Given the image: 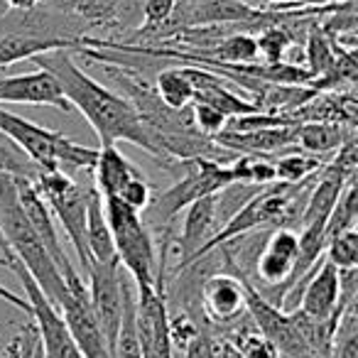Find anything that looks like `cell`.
Here are the masks:
<instances>
[{
    "instance_id": "d6a6232c",
    "label": "cell",
    "mask_w": 358,
    "mask_h": 358,
    "mask_svg": "<svg viewBox=\"0 0 358 358\" xmlns=\"http://www.w3.org/2000/svg\"><path fill=\"white\" fill-rule=\"evenodd\" d=\"M280 358H289V356H280ZM304 358H322V356H304Z\"/></svg>"
},
{
    "instance_id": "ac0fdd59",
    "label": "cell",
    "mask_w": 358,
    "mask_h": 358,
    "mask_svg": "<svg viewBox=\"0 0 358 358\" xmlns=\"http://www.w3.org/2000/svg\"><path fill=\"white\" fill-rule=\"evenodd\" d=\"M86 245H89L91 263H118L108 221L103 214V196L94 187L89 189V204H86Z\"/></svg>"
},
{
    "instance_id": "4fadbf2b",
    "label": "cell",
    "mask_w": 358,
    "mask_h": 358,
    "mask_svg": "<svg viewBox=\"0 0 358 358\" xmlns=\"http://www.w3.org/2000/svg\"><path fill=\"white\" fill-rule=\"evenodd\" d=\"M185 211H187L185 224H182V234H179V238H177L179 263H177V268H174V273L187 268V265L194 260L196 250L221 229L219 211H216V194L194 201V204H189Z\"/></svg>"
},
{
    "instance_id": "f1b7e54d",
    "label": "cell",
    "mask_w": 358,
    "mask_h": 358,
    "mask_svg": "<svg viewBox=\"0 0 358 358\" xmlns=\"http://www.w3.org/2000/svg\"><path fill=\"white\" fill-rule=\"evenodd\" d=\"M182 353H185V358H216V341L209 331V324L199 329V334L187 343Z\"/></svg>"
},
{
    "instance_id": "836d02e7",
    "label": "cell",
    "mask_w": 358,
    "mask_h": 358,
    "mask_svg": "<svg viewBox=\"0 0 358 358\" xmlns=\"http://www.w3.org/2000/svg\"><path fill=\"white\" fill-rule=\"evenodd\" d=\"M258 3H260V0H258ZM263 3H265V6H270V3H273V0H263ZM265 6H263V8H265Z\"/></svg>"
},
{
    "instance_id": "8fae6325",
    "label": "cell",
    "mask_w": 358,
    "mask_h": 358,
    "mask_svg": "<svg viewBox=\"0 0 358 358\" xmlns=\"http://www.w3.org/2000/svg\"><path fill=\"white\" fill-rule=\"evenodd\" d=\"M17 103V106H52L64 113H71L69 101L64 99L59 84L45 69L30 71V74H15L0 79V106Z\"/></svg>"
},
{
    "instance_id": "6da1fadb",
    "label": "cell",
    "mask_w": 358,
    "mask_h": 358,
    "mask_svg": "<svg viewBox=\"0 0 358 358\" xmlns=\"http://www.w3.org/2000/svg\"><path fill=\"white\" fill-rule=\"evenodd\" d=\"M30 62H35L40 69L55 76L69 106L79 110L89 120L94 133L99 135L101 148L123 140V143H130L135 148H143L150 157L157 159L164 167L162 155L157 152V145H155V133L138 118L133 106L120 94L106 89L103 84L91 79L86 71H81V66L74 62L69 50L32 57Z\"/></svg>"
},
{
    "instance_id": "4316f807",
    "label": "cell",
    "mask_w": 358,
    "mask_h": 358,
    "mask_svg": "<svg viewBox=\"0 0 358 358\" xmlns=\"http://www.w3.org/2000/svg\"><path fill=\"white\" fill-rule=\"evenodd\" d=\"M189 113H192L194 130L206 135V138L219 135L221 130L226 128V123H229V118H226L219 108H214V106H209V103H201V101H194V103L189 106Z\"/></svg>"
},
{
    "instance_id": "2e32d148",
    "label": "cell",
    "mask_w": 358,
    "mask_h": 358,
    "mask_svg": "<svg viewBox=\"0 0 358 358\" xmlns=\"http://www.w3.org/2000/svg\"><path fill=\"white\" fill-rule=\"evenodd\" d=\"M353 135H356V128L327 123V120H302L294 125V148L317 155V157H331Z\"/></svg>"
},
{
    "instance_id": "9a60e30c",
    "label": "cell",
    "mask_w": 358,
    "mask_h": 358,
    "mask_svg": "<svg viewBox=\"0 0 358 358\" xmlns=\"http://www.w3.org/2000/svg\"><path fill=\"white\" fill-rule=\"evenodd\" d=\"M79 50V42L64 40V37H42L30 35V32H3L0 35V69L13 66L17 62L32 59V57L50 55V52Z\"/></svg>"
},
{
    "instance_id": "30bf717a",
    "label": "cell",
    "mask_w": 358,
    "mask_h": 358,
    "mask_svg": "<svg viewBox=\"0 0 358 358\" xmlns=\"http://www.w3.org/2000/svg\"><path fill=\"white\" fill-rule=\"evenodd\" d=\"M199 307L204 322L234 327L245 314L243 280L234 270H219L204 278L199 287Z\"/></svg>"
},
{
    "instance_id": "5b68a950",
    "label": "cell",
    "mask_w": 358,
    "mask_h": 358,
    "mask_svg": "<svg viewBox=\"0 0 358 358\" xmlns=\"http://www.w3.org/2000/svg\"><path fill=\"white\" fill-rule=\"evenodd\" d=\"M185 167V177L179 179L177 185L169 187L167 192H162V194H152V201L145 209L148 229L162 231L164 238H172L169 229H172L179 211H185L187 206L204 199V196H214L219 192H224L226 187L236 185L229 164L214 162V159H196V162H189Z\"/></svg>"
},
{
    "instance_id": "484cf974",
    "label": "cell",
    "mask_w": 358,
    "mask_h": 358,
    "mask_svg": "<svg viewBox=\"0 0 358 358\" xmlns=\"http://www.w3.org/2000/svg\"><path fill=\"white\" fill-rule=\"evenodd\" d=\"M177 0H145L143 3V25L138 27L140 37H157L167 20L172 17Z\"/></svg>"
},
{
    "instance_id": "ffe728a7",
    "label": "cell",
    "mask_w": 358,
    "mask_h": 358,
    "mask_svg": "<svg viewBox=\"0 0 358 358\" xmlns=\"http://www.w3.org/2000/svg\"><path fill=\"white\" fill-rule=\"evenodd\" d=\"M155 94L167 108L185 110L194 101V86L187 79L185 66H169V69H159L155 74Z\"/></svg>"
},
{
    "instance_id": "cb8c5ba5",
    "label": "cell",
    "mask_w": 358,
    "mask_h": 358,
    "mask_svg": "<svg viewBox=\"0 0 358 358\" xmlns=\"http://www.w3.org/2000/svg\"><path fill=\"white\" fill-rule=\"evenodd\" d=\"M324 258L336 270L358 268V231L351 229L329 238L327 248H324Z\"/></svg>"
},
{
    "instance_id": "e0dca14e",
    "label": "cell",
    "mask_w": 358,
    "mask_h": 358,
    "mask_svg": "<svg viewBox=\"0 0 358 358\" xmlns=\"http://www.w3.org/2000/svg\"><path fill=\"white\" fill-rule=\"evenodd\" d=\"M133 177H140V169L115 145H106V148L99 150V157H96L94 164V189L103 199L118 196L120 189Z\"/></svg>"
},
{
    "instance_id": "44dd1931",
    "label": "cell",
    "mask_w": 358,
    "mask_h": 358,
    "mask_svg": "<svg viewBox=\"0 0 358 358\" xmlns=\"http://www.w3.org/2000/svg\"><path fill=\"white\" fill-rule=\"evenodd\" d=\"M334 59H336V47H334V42L324 35V30L319 25L309 27L307 45H304V69L312 76V81L327 74V71L331 69Z\"/></svg>"
},
{
    "instance_id": "3957f363",
    "label": "cell",
    "mask_w": 358,
    "mask_h": 358,
    "mask_svg": "<svg viewBox=\"0 0 358 358\" xmlns=\"http://www.w3.org/2000/svg\"><path fill=\"white\" fill-rule=\"evenodd\" d=\"M0 133L8 135L32 162L45 172H64L71 174L79 169H94L99 150L74 143L64 133H57L45 125L10 113L0 106Z\"/></svg>"
},
{
    "instance_id": "e575fe53",
    "label": "cell",
    "mask_w": 358,
    "mask_h": 358,
    "mask_svg": "<svg viewBox=\"0 0 358 358\" xmlns=\"http://www.w3.org/2000/svg\"><path fill=\"white\" fill-rule=\"evenodd\" d=\"M37 3H40V6H42V3H47V0H37Z\"/></svg>"
},
{
    "instance_id": "7a4b0ae2",
    "label": "cell",
    "mask_w": 358,
    "mask_h": 358,
    "mask_svg": "<svg viewBox=\"0 0 358 358\" xmlns=\"http://www.w3.org/2000/svg\"><path fill=\"white\" fill-rule=\"evenodd\" d=\"M0 231L6 236L13 258L30 273L37 287L45 292V297L59 309V304L69 294V287H66L64 278H62L55 260L50 258L47 248L42 245V241L37 238L35 229L27 221L20 199H17L15 179L10 174H0Z\"/></svg>"
},
{
    "instance_id": "9c48e42d",
    "label": "cell",
    "mask_w": 358,
    "mask_h": 358,
    "mask_svg": "<svg viewBox=\"0 0 358 358\" xmlns=\"http://www.w3.org/2000/svg\"><path fill=\"white\" fill-rule=\"evenodd\" d=\"M167 294L157 287H135V324L143 358H174L167 331Z\"/></svg>"
},
{
    "instance_id": "277c9868",
    "label": "cell",
    "mask_w": 358,
    "mask_h": 358,
    "mask_svg": "<svg viewBox=\"0 0 358 358\" xmlns=\"http://www.w3.org/2000/svg\"><path fill=\"white\" fill-rule=\"evenodd\" d=\"M118 265L128 273L135 287H157V245L143 214L125 206L120 199H103Z\"/></svg>"
},
{
    "instance_id": "83f0119b",
    "label": "cell",
    "mask_w": 358,
    "mask_h": 358,
    "mask_svg": "<svg viewBox=\"0 0 358 358\" xmlns=\"http://www.w3.org/2000/svg\"><path fill=\"white\" fill-rule=\"evenodd\" d=\"M115 199H120L125 206H130L133 211L143 214V211L150 206V201H152V189H150V185L143 179V174H140V177L130 179L128 185L120 189V194L115 196Z\"/></svg>"
},
{
    "instance_id": "f546056e",
    "label": "cell",
    "mask_w": 358,
    "mask_h": 358,
    "mask_svg": "<svg viewBox=\"0 0 358 358\" xmlns=\"http://www.w3.org/2000/svg\"><path fill=\"white\" fill-rule=\"evenodd\" d=\"M0 265H3V268H8V260L0 258ZM0 299H3V302H8V304H13V307L20 309V312L30 314V304H27V299L20 297V294H15V292H10L6 285H0Z\"/></svg>"
},
{
    "instance_id": "7402d4cb",
    "label": "cell",
    "mask_w": 358,
    "mask_h": 358,
    "mask_svg": "<svg viewBox=\"0 0 358 358\" xmlns=\"http://www.w3.org/2000/svg\"><path fill=\"white\" fill-rule=\"evenodd\" d=\"M356 221H358V185H356V177H353L351 182L343 187L336 206L331 209L327 224H324L327 241L338 234H343V231L356 229Z\"/></svg>"
},
{
    "instance_id": "d4e9b609",
    "label": "cell",
    "mask_w": 358,
    "mask_h": 358,
    "mask_svg": "<svg viewBox=\"0 0 358 358\" xmlns=\"http://www.w3.org/2000/svg\"><path fill=\"white\" fill-rule=\"evenodd\" d=\"M236 346V351L241 353L243 358H280L278 348L268 341L265 336H260L255 331L253 322H250L248 329H236V336L234 338H226Z\"/></svg>"
},
{
    "instance_id": "603a6c76",
    "label": "cell",
    "mask_w": 358,
    "mask_h": 358,
    "mask_svg": "<svg viewBox=\"0 0 358 358\" xmlns=\"http://www.w3.org/2000/svg\"><path fill=\"white\" fill-rule=\"evenodd\" d=\"M42 169L13 143L8 135L0 133V174H10V177H20V179H30L35 182L37 174Z\"/></svg>"
},
{
    "instance_id": "4dcf8cb0",
    "label": "cell",
    "mask_w": 358,
    "mask_h": 358,
    "mask_svg": "<svg viewBox=\"0 0 358 358\" xmlns=\"http://www.w3.org/2000/svg\"><path fill=\"white\" fill-rule=\"evenodd\" d=\"M216 358H243L238 351H236V346L231 341H221V346H216Z\"/></svg>"
},
{
    "instance_id": "d6986e66",
    "label": "cell",
    "mask_w": 358,
    "mask_h": 358,
    "mask_svg": "<svg viewBox=\"0 0 358 358\" xmlns=\"http://www.w3.org/2000/svg\"><path fill=\"white\" fill-rule=\"evenodd\" d=\"M329 159L331 157H317V155L302 152V150H297V148L285 150L282 155H278V159H273L275 182H282V185H299V182H307V179H312Z\"/></svg>"
},
{
    "instance_id": "ba28073f",
    "label": "cell",
    "mask_w": 358,
    "mask_h": 358,
    "mask_svg": "<svg viewBox=\"0 0 358 358\" xmlns=\"http://www.w3.org/2000/svg\"><path fill=\"white\" fill-rule=\"evenodd\" d=\"M13 179H15L17 199H20L22 211H25L30 226L35 229L37 238H40L42 245L47 248L50 258L55 260V265L59 268L64 282L71 285V282H79V280H84L79 273H76V268H74V263L69 260V255L64 253V245H62L59 231H57V224H55V216H52L50 206H47L45 199L40 196V192L35 189V185H32L30 179H20V177H13Z\"/></svg>"
},
{
    "instance_id": "52a82bcc",
    "label": "cell",
    "mask_w": 358,
    "mask_h": 358,
    "mask_svg": "<svg viewBox=\"0 0 358 358\" xmlns=\"http://www.w3.org/2000/svg\"><path fill=\"white\" fill-rule=\"evenodd\" d=\"M89 278V304L94 312L96 322L101 327V334L106 338V346L113 358L115 338H118L120 317H123V268L118 263H91V270L86 273Z\"/></svg>"
},
{
    "instance_id": "8992f818",
    "label": "cell",
    "mask_w": 358,
    "mask_h": 358,
    "mask_svg": "<svg viewBox=\"0 0 358 358\" xmlns=\"http://www.w3.org/2000/svg\"><path fill=\"white\" fill-rule=\"evenodd\" d=\"M45 204L50 206L52 216L59 221L74 248L79 265L84 275L91 270V255L86 245V204H89V189L91 187L79 185L71 174L64 172H45L42 169L37 179L32 182Z\"/></svg>"
},
{
    "instance_id": "1f68e13d",
    "label": "cell",
    "mask_w": 358,
    "mask_h": 358,
    "mask_svg": "<svg viewBox=\"0 0 358 358\" xmlns=\"http://www.w3.org/2000/svg\"><path fill=\"white\" fill-rule=\"evenodd\" d=\"M0 253H3V258L8 260V265L13 263V253H10V248H8V241H6V236H3V231H0Z\"/></svg>"
},
{
    "instance_id": "d590c367",
    "label": "cell",
    "mask_w": 358,
    "mask_h": 358,
    "mask_svg": "<svg viewBox=\"0 0 358 358\" xmlns=\"http://www.w3.org/2000/svg\"><path fill=\"white\" fill-rule=\"evenodd\" d=\"M113 3H120V0H113Z\"/></svg>"
},
{
    "instance_id": "5bb4252c",
    "label": "cell",
    "mask_w": 358,
    "mask_h": 358,
    "mask_svg": "<svg viewBox=\"0 0 358 358\" xmlns=\"http://www.w3.org/2000/svg\"><path fill=\"white\" fill-rule=\"evenodd\" d=\"M216 145L234 155H255V157H270L275 152H285V150L294 148V125H285V128H265L253 130V133H231V130H221L214 135Z\"/></svg>"
},
{
    "instance_id": "7c38bea8",
    "label": "cell",
    "mask_w": 358,
    "mask_h": 358,
    "mask_svg": "<svg viewBox=\"0 0 358 358\" xmlns=\"http://www.w3.org/2000/svg\"><path fill=\"white\" fill-rule=\"evenodd\" d=\"M297 312L314 322L341 317L343 309H338V270L327 258H322V263L304 282Z\"/></svg>"
}]
</instances>
